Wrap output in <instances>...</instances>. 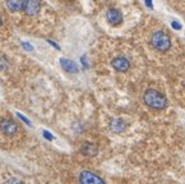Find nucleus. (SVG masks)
I'll list each match as a JSON object with an SVG mask.
<instances>
[{
    "label": "nucleus",
    "instance_id": "nucleus-1",
    "mask_svg": "<svg viewBox=\"0 0 185 184\" xmlns=\"http://www.w3.org/2000/svg\"><path fill=\"white\" fill-rule=\"evenodd\" d=\"M143 101L147 106H149L151 109H155V110H163L167 106V99L165 96L158 92L157 90H147L143 95Z\"/></svg>",
    "mask_w": 185,
    "mask_h": 184
},
{
    "label": "nucleus",
    "instance_id": "nucleus-2",
    "mask_svg": "<svg viewBox=\"0 0 185 184\" xmlns=\"http://www.w3.org/2000/svg\"><path fill=\"white\" fill-rule=\"evenodd\" d=\"M149 42L152 47L157 51H167L171 46V42H170V37L163 32V31H156L152 33V36L149 39Z\"/></svg>",
    "mask_w": 185,
    "mask_h": 184
},
{
    "label": "nucleus",
    "instance_id": "nucleus-3",
    "mask_svg": "<svg viewBox=\"0 0 185 184\" xmlns=\"http://www.w3.org/2000/svg\"><path fill=\"white\" fill-rule=\"evenodd\" d=\"M79 183L81 184H106L98 175L89 170H83L79 174Z\"/></svg>",
    "mask_w": 185,
    "mask_h": 184
},
{
    "label": "nucleus",
    "instance_id": "nucleus-4",
    "mask_svg": "<svg viewBox=\"0 0 185 184\" xmlns=\"http://www.w3.org/2000/svg\"><path fill=\"white\" fill-rule=\"evenodd\" d=\"M0 130L6 136H14L18 132V124L15 121H13L12 119L3 118L0 119Z\"/></svg>",
    "mask_w": 185,
    "mask_h": 184
},
{
    "label": "nucleus",
    "instance_id": "nucleus-5",
    "mask_svg": "<svg viewBox=\"0 0 185 184\" xmlns=\"http://www.w3.org/2000/svg\"><path fill=\"white\" fill-rule=\"evenodd\" d=\"M106 19L111 26H119L123 22V14L120 10L111 8L106 12Z\"/></svg>",
    "mask_w": 185,
    "mask_h": 184
},
{
    "label": "nucleus",
    "instance_id": "nucleus-6",
    "mask_svg": "<svg viewBox=\"0 0 185 184\" xmlns=\"http://www.w3.org/2000/svg\"><path fill=\"white\" fill-rule=\"evenodd\" d=\"M111 65H112V68L115 69V71H117V72H127L128 69L130 68L129 60H128L127 58H124V56H117V58H115V59L111 61Z\"/></svg>",
    "mask_w": 185,
    "mask_h": 184
},
{
    "label": "nucleus",
    "instance_id": "nucleus-7",
    "mask_svg": "<svg viewBox=\"0 0 185 184\" xmlns=\"http://www.w3.org/2000/svg\"><path fill=\"white\" fill-rule=\"evenodd\" d=\"M41 8L40 2L36 0H30V2H23V12L28 15H36Z\"/></svg>",
    "mask_w": 185,
    "mask_h": 184
},
{
    "label": "nucleus",
    "instance_id": "nucleus-8",
    "mask_svg": "<svg viewBox=\"0 0 185 184\" xmlns=\"http://www.w3.org/2000/svg\"><path fill=\"white\" fill-rule=\"evenodd\" d=\"M59 63H60V65H61V68L64 69V71L68 72V73H78L79 72V67L77 65V63H74V61L70 60V59L60 58Z\"/></svg>",
    "mask_w": 185,
    "mask_h": 184
},
{
    "label": "nucleus",
    "instance_id": "nucleus-9",
    "mask_svg": "<svg viewBox=\"0 0 185 184\" xmlns=\"http://www.w3.org/2000/svg\"><path fill=\"white\" fill-rule=\"evenodd\" d=\"M127 129V124H125V121L120 118H116L114 120H111L110 123V130L114 133H123L124 130Z\"/></svg>",
    "mask_w": 185,
    "mask_h": 184
},
{
    "label": "nucleus",
    "instance_id": "nucleus-10",
    "mask_svg": "<svg viewBox=\"0 0 185 184\" xmlns=\"http://www.w3.org/2000/svg\"><path fill=\"white\" fill-rule=\"evenodd\" d=\"M81 152L86 156H96L98 153V147L91 142H85L81 146Z\"/></svg>",
    "mask_w": 185,
    "mask_h": 184
},
{
    "label": "nucleus",
    "instance_id": "nucleus-11",
    "mask_svg": "<svg viewBox=\"0 0 185 184\" xmlns=\"http://www.w3.org/2000/svg\"><path fill=\"white\" fill-rule=\"evenodd\" d=\"M6 6L10 12H19L23 9V2H15V0H13V2H6Z\"/></svg>",
    "mask_w": 185,
    "mask_h": 184
},
{
    "label": "nucleus",
    "instance_id": "nucleus-12",
    "mask_svg": "<svg viewBox=\"0 0 185 184\" xmlns=\"http://www.w3.org/2000/svg\"><path fill=\"white\" fill-rule=\"evenodd\" d=\"M21 43H22V46H23V49H24V50H26V51H30V52H32L33 50H35V47H33V46L31 45V43H30V42H26V41H22Z\"/></svg>",
    "mask_w": 185,
    "mask_h": 184
},
{
    "label": "nucleus",
    "instance_id": "nucleus-13",
    "mask_svg": "<svg viewBox=\"0 0 185 184\" xmlns=\"http://www.w3.org/2000/svg\"><path fill=\"white\" fill-rule=\"evenodd\" d=\"M17 117H18L23 123H26V124H28L30 127H32V123H31V120L28 119V118H26V117H24L23 115V114H21V112H17Z\"/></svg>",
    "mask_w": 185,
    "mask_h": 184
},
{
    "label": "nucleus",
    "instance_id": "nucleus-14",
    "mask_svg": "<svg viewBox=\"0 0 185 184\" xmlns=\"http://www.w3.org/2000/svg\"><path fill=\"white\" fill-rule=\"evenodd\" d=\"M42 134H44V137L47 139V141H54V136L49 132V130H46V129H44L42 130Z\"/></svg>",
    "mask_w": 185,
    "mask_h": 184
},
{
    "label": "nucleus",
    "instance_id": "nucleus-15",
    "mask_svg": "<svg viewBox=\"0 0 185 184\" xmlns=\"http://www.w3.org/2000/svg\"><path fill=\"white\" fill-rule=\"evenodd\" d=\"M6 68H8V61L5 58H2L0 59V71H5Z\"/></svg>",
    "mask_w": 185,
    "mask_h": 184
},
{
    "label": "nucleus",
    "instance_id": "nucleus-16",
    "mask_svg": "<svg viewBox=\"0 0 185 184\" xmlns=\"http://www.w3.org/2000/svg\"><path fill=\"white\" fill-rule=\"evenodd\" d=\"M171 27H172L174 30H181L183 26H181V23L178 22V21H171Z\"/></svg>",
    "mask_w": 185,
    "mask_h": 184
},
{
    "label": "nucleus",
    "instance_id": "nucleus-17",
    "mask_svg": "<svg viewBox=\"0 0 185 184\" xmlns=\"http://www.w3.org/2000/svg\"><path fill=\"white\" fill-rule=\"evenodd\" d=\"M81 61H82V65H83V68H85V69H88V68H89V65H88V63H87V56H86V55H82V56H81Z\"/></svg>",
    "mask_w": 185,
    "mask_h": 184
},
{
    "label": "nucleus",
    "instance_id": "nucleus-18",
    "mask_svg": "<svg viewBox=\"0 0 185 184\" xmlns=\"http://www.w3.org/2000/svg\"><path fill=\"white\" fill-rule=\"evenodd\" d=\"M5 184H23V183H22L19 179H17V178H10Z\"/></svg>",
    "mask_w": 185,
    "mask_h": 184
},
{
    "label": "nucleus",
    "instance_id": "nucleus-19",
    "mask_svg": "<svg viewBox=\"0 0 185 184\" xmlns=\"http://www.w3.org/2000/svg\"><path fill=\"white\" fill-rule=\"evenodd\" d=\"M47 42H49V43H50V45H51L53 47H55L56 50H60V46H59L55 41H53V40H47Z\"/></svg>",
    "mask_w": 185,
    "mask_h": 184
},
{
    "label": "nucleus",
    "instance_id": "nucleus-20",
    "mask_svg": "<svg viewBox=\"0 0 185 184\" xmlns=\"http://www.w3.org/2000/svg\"><path fill=\"white\" fill-rule=\"evenodd\" d=\"M144 4H146L147 8H149V9H153V3H152V0H146Z\"/></svg>",
    "mask_w": 185,
    "mask_h": 184
},
{
    "label": "nucleus",
    "instance_id": "nucleus-21",
    "mask_svg": "<svg viewBox=\"0 0 185 184\" xmlns=\"http://www.w3.org/2000/svg\"><path fill=\"white\" fill-rule=\"evenodd\" d=\"M2 24H3V21H2V18H0V27H2Z\"/></svg>",
    "mask_w": 185,
    "mask_h": 184
}]
</instances>
